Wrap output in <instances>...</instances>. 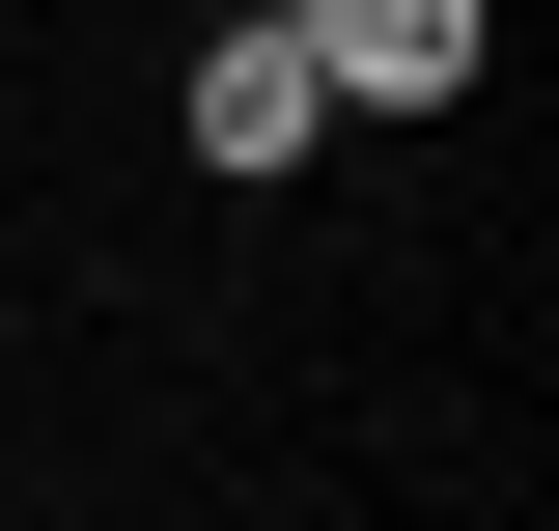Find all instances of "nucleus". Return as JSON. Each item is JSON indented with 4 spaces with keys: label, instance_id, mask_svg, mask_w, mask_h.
<instances>
[{
    "label": "nucleus",
    "instance_id": "obj_2",
    "mask_svg": "<svg viewBox=\"0 0 559 531\" xmlns=\"http://www.w3.org/2000/svg\"><path fill=\"white\" fill-rule=\"evenodd\" d=\"M308 140H336V84H308V28H224V57H197V168H252V197H280Z\"/></svg>",
    "mask_w": 559,
    "mask_h": 531
},
{
    "label": "nucleus",
    "instance_id": "obj_1",
    "mask_svg": "<svg viewBox=\"0 0 559 531\" xmlns=\"http://www.w3.org/2000/svg\"><path fill=\"white\" fill-rule=\"evenodd\" d=\"M280 28H308L336 113H448V84H476V0H280Z\"/></svg>",
    "mask_w": 559,
    "mask_h": 531
},
{
    "label": "nucleus",
    "instance_id": "obj_3",
    "mask_svg": "<svg viewBox=\"0 0 559 531\" xmlns=\"http://www.w3.org/2000/svg\"><path fill=\"white\" fill-rule=\"evenodd\" d=\"M224 28H280V0H224Z\"/></svg>",
    "mask_w": 559,
    "mask_h": 531
}]
</instances>
